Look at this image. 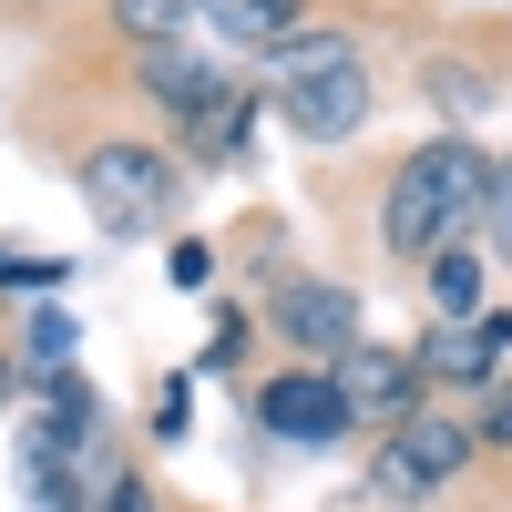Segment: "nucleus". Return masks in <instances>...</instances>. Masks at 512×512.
Wrapping results in <instances>:
<instances>
[{"label":"nucleus","instance_id":"0eeeda50","mask_svg":"<svg viewBox=\"0 0 512 512\" xmlns=\"http://www.w3.org/2000/svg\"><path fill=\"white\" fill-rule=\"evenodd\" d=\"M328 379H338V400H349V420H400L420 410V359H400V349H349V359H328Z\"/></svg>","mask_w":512,"mask_h":512},{"label":"nucleus","instance_id":"7ed1b4c3","mask_svg":"<svg viewBox=\"0 0 512 512\" xmlns=\"http://www.w3.org/2000/svg\"><path fill=\"white\" fill-rule=\"evenodd\" d=\"M287 62H297L287 123H297L308 144H349L359 123H369V72H359V52H349V41H287Z\"/></svg>","mask_w":512,"mask_h":512},{"label":"nucleus","instance_id":"2eb2a0df","mask_svg":"<svg viewBox=\"0 0 512 512\" xmlns=\"http://www.w3.org/2000/svg\"><path fill=\"white\" fill-rule=\"evenodd\" d=\"M0 400H11V359H0Z\"/></svg>","mask_w":512,"mask_h":512},{"label":"nucleus","instance_id":"ddd939ff","mask_svg":"<svg viewBox=\"0 0 512 512\" xmlns=\"http://www.w3.org/2000/svg\"><path fill=\"white\" fill-rule=\"evenodd\" d=\"M482 451H512V379H502V390H492V410H482V431H472Z\"/></svg>","mask_w":512,"mask_h":512},{"label":"nucleus","instance_id":"6e6552de","mask_svg":"<svg viewBox=\"0 0 512 512\" xmlns=\"http://www.w3.org/2000/svg\"><path fill=\"white\" fill-rule=\"evenodd\" d=\"M502 359H512V308H482V318L420 338V369H431V379H492Z\"/></svg>","mask_w":512,"mask_h":512},{"label":"nucleus","instance_id":"f03ea898","mask_svg":"<svg viewBox=\"0 0 512 512\" xmlns=\"http://www.w3.org/2000/svg\"><path fill=\"white\" fill-rule=\"evenodd\" d=\"M82 205H93L103 236H154L175 216V164L154 144H93L82 154Z\"/></svg>","mask_w":512,"mask_h":512},{"label":"nucleus","instance_id":"9b49d317","mask_svg":"<svg viewBox=\"0 0 512 512\" xmlns=\"http://www.w3.org/2000/svg\"><path fill=\"white\" fill-rule=\"evenodd\" d=\"M185 11H195V0H113V21H123V31H134V41H144V52H164V41H175V31H185Z\"/></svg>","mask_w":512,"mask_h":512},{"label":"nucleus","instance_id":"1a4fd4ad","mask_svg":"<svg viewBox=\"0 0 512 512\" xmlns=\"http://www.w3.org/2000/svg\"><path fill=\"white\" fill-rule=\"evenodd\" d=\"M205 21H216V41H236V52H287L297 41V0H195Z\"/></svg>","mask_w":512,"mask_h":512},{"label":"nucleus","instance_id":"423d86ee","mask_svg":"<svg viewBox=\"0 0 512 512\" xmlns=\"http://www.w3.org/2000/svg\"><path fill=\"white\" fill-rule=\"evenodd\" d=\"M256 420H267L277 441H349V431H359L328 369H287V379H267V390H256Z\"/></svg>","mask_w":512,"mask_h":512},{"label":"nucleus","instance_id":"f257e3e1","mask_svg":"<svg viewBox=\"0 0 512 512\" xmlns=\"http://www.w3.org/2000/svg\"><path fill=\"white\" fill-rule=\"evenodd\" d=\"M482 216H492V154H472V144H420V154H400V175H390L379 236H390V256L431 267L441 246H472Z\"/></svg>","mask_w":512,"mask_h":512},{"label":"nucleus","instance_id":"f8f14e48","mask_svg":"<svg viewBox=\"0 0 512 512\" xmlns=\"http://www.w3.org/2000/svg\"><path fill=\"white\" fill-rule=\"evenodd\" d=\"M482 226H492V246H502V267H512V154L492 164V216H482Z\"/></svg>","mask_w":512,"mask_h":512},{"label":"nucleus","instance_id":"9d476101","mask_svg":"<svg viewBox=\"0 0 512 512\" xmlns=\"http://www.w3.org/2000/svg\"><path fill=\"white\" fill-rule=\"evenodd\" d=\"M482 277H492V267H482L472 246H441L431 267H420V287H431V308H441V328H461V318H482Z\"/></svg>","mask_w":512,"mask_h":512},{"label":"nucleus","instance_id":"20e7f679","mask_svg":"<svg viewBox=\"0 0 512 512\" xmlns=\"http://www.w3.org/2000/svg\"><path fill=\"white\" fill-rule=\"evenodd\" d=\"M472 451H482V441L461 431V420H431V410H410L400 431L379 441L369 482L390 492V502H431V492H441V482H451V472H461V461H472Z\"/></svg>","mask_w":512,"mask_h":512},{"label":"nucleus","instance_id":"39448f33","mask_svg":"<svg viewBox=\"0 0 512 512\" xmlns=\"http://www.w3.org/2000/svg\"><path fill=\"white\" fill-rule=\"evenodd\" d=\"M267 318H277L287 349H308V359H349L359 349V297L338 287V277H287L267 297Z\"/></svg>","mask_w":512,"mask_h":512},{"label":"nucleus","instance_id":"4468645a","mask_svg":"<svg viewBox=\"0 0 512 512\" xmlns=\"http://www.w3.org/2000/svg\"><path fill=\"white\" fill-rule=\"evenodd\" d=\"M93 512H154V492H144L134 472H123V482H103V502H93Z\"/></svg>","mask_w":512,"mask_h":512}]
</instances>
